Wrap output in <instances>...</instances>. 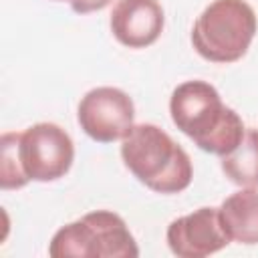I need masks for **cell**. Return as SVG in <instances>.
I'll return each mask as SVG.
<instances>
[{"mask_svg":"<svg viewBox=\"0 0 258 258\" xmlns=\"http://www.w3.org/2000/svg\"><path fill=\"white\" fill-rule=\"evenodd\" d=\"M169 113L175 127L200 149L220 157L234 151L246 133L240 115L226 107L220 93L206 81L177 85L169 99Z\"/></svg>","mask_w":258,"mask_h":258,"instance_id":"cell-1","label":"cell"},{"mask_svg":"<svg viewBox=\"0 0 258 258\" xmlns=\"http://www.w3.org/2000/svg\"><path fill=\"white\" fill-rule=\"evenodd\" d=\"M121 141L125 167L151 191L179 194L191 183L194 169L187 151L157 125H133Z\"/></svg>","mask_w":258,"mask_h":258,"instance_id":"cell-2","label":"cell"},{"mask_svg":"<svg viewBox=\"0 0 258 258\" xmlns=\"http://www.w3.org/2000/svg\"><path fill=\"white\" fill-rule=\"evenodd\" d=\"M256 28V12L246 0H214L196 18L191 44L202 58L228 64L248 52Z\"/></svg>","mask_w":258,"mask_h":258,"instance_id":"cell-3","label":"cell"},{"mask_svg":"<svg viewBox=\"0 0 258 258\" xmlns=\"http://www.w3.org/2000/svg\"><path fill=\"white\" fill-rule=\"evenodd\" d=\"M48 254L52 258H135L139 248L119 214L97 210L62 226L52 236Z\"/></svg>","mask_w":258,"mask_h":258,"instance_id":"cell-4","label":"cell"},{"mask_svg":"<svg viewBox=\"0 0 258 258\" xmlns=\"http://www.w3.org/2000/svg\"><path fill=\"white\" fill-rule=\"evenodd\" d=\"M16 149L28 181H54L71 169L75 159L71 135L54 123H36L18 133Z\"/></svg>","mask_w":258,"mask_h":258,"instance_id":"cell-5","label":"cell"},{"mask_svg":"<svg viewBox=\"0 0 258 258\" xmlns=\"http://www.w3.org/2000/svg\"><path fill=\"white\" fill-rule=\"evenodd\" d=\"M77 119L91 139L113 143L133 129L135 107L125 91L117 87H97L81 99Z\"/></svg>","mask_w":258,"mask_h":258,"instance_id":"cell-6","label":"cell"},{"mask_svg":"<svg viewBox=\"0 0 258 258\" xmlns=\"http://www.w3.org/2000/svg\"><path fill=\"white\" fill-rule=\"evenodd\" d=\"M230 244L218 208H198L167 226V246L179 258H204Z\"/></svg>","mask_w":258,"mask_h":258,"instance_id":"cell-7","label":"cell"},{"mask_svg":"<svg viewBox=\"0 0 258 258\" xmlns=\"http://www.w3.org/2000/svg\"><path fill=\"white\" fill-rule=\"evenodd\" d=\"M109 24L123 46L145 48L159 38L165 16L159 0H117Z\"/></svg>","mask_w":258,"mask_h":258,"instance_id":"cell-8","label":"cell"},{"mask_svg":"<svg viewBox=\"0 0 258 258\" xmlns=\"http://www.w3.org/2000/svg\"><path fill=\"white\" fill-rule=\"evenodd\" d=\"M218 216L230 242L258 244V191L254 187H244L228 196L218 208Z\"/></svg>","mask_w":258,"mask_h":258,"instance_id":"cell-9","label":"cell"},{"mask_svg":"<svg viewBox=\"0 0 258 258\" xmlns=\"http://www.w3.org/2000/svg\"><path fill=\"white\" fill-rule=\"evenodd\" d=\"M222 171L232 183L258 189V129H246L238 147L222 157Z\"/></svg>","mask_w":258,"mask_h":258,"instance_id":"cell-10","label":"cell"},{"mask_svg":"<svg viewBox=\"0 0 258 258\" xmlns=\"http://www.w3.org/2000/svg\"><path fill=\"white\" fill-rule=\"evenodd\" d=\"M18 133H4L2 135V157H0V185L2 189H18L28 183L18 159L16 149Z\"/></svg>","mask_w":258,"mask_h":258,"instance_id":"cell-11","label":"cell"},{"mask_svg":"<svg viewBox=\"0 0 258 258\" xmlns=\"http://www.w3.org/2000/svg\"><path fill=\"white\" fill-rule=\"evenodd\" d=\"M113 0H71V6L75 12L79 14H89V12H97L103 10L105 6H109Z\"/></svg>","mask_w":258,"mask_h":258,"instance_id":"cell-12","label":"cell"},{"mask_svg":"<svg viewBox=\"0 0 258 258\" xmlns=\"http://www.w3.org/2000/svg\"><path fill=\"white\" fill-rule=\"evenodd\" d=\"M69 2H71V0H69Z\"/></svg>","mask_w":258,"mask_h":258,"instance_id":"cell-13","label":"cell"}]
</instances>
